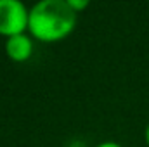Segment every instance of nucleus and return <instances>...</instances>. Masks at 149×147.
I'll return each mask as SVG.
<instances>
[{
  "label": "nucleus",
  "instance_id": "nucleus-6",
  "mask_svg": "<svg viewBox=\"0 0 149 147\" xmlns=\"http://www.w3.org/2000/svg\"><path fill=\"white\" fill-rule=\"evenodd\" d=\"M146 142H148V146H149V125L146 126Z\"/></svg>",
  "mask_w": 149,
  "mask_h": 147
},
{
  "label": "nucleus",
  "instance_id": "nucleus-2",
  "mask_svg": "<svg viewBox=\"0 0 149 147\" xmlns=\"http://www.w3.org/2000/svg\"><path fill=\"white\" fill-rule=\"evenodd\" d=\"M30 26V10L19 0H0V35H21Z\"/></svg>",
  "mask_w": 149,
  "mask_h": 147
},
{
  "label": "nucleus",
  "instance_id": "nucleus-4",
  "mask_svg": "<svg viewBox=\"0 0 149 147\" xmlns=\"http://www.w3.org/2000/svg\"><path fill=\"white\" fill-rule=\"evenodd\" d=\"M68 3H70V7L73 9L76 14H78L80 10H83L85 7H88V2H87V0H68Z\"/></svg>",
  "mask_w": 149,
  "mask_h": 147
},
{
  "label": "nucleus",
  "instance_id": "nucleus-5",
  "mask_svg": "<svg viewBox=\"0 0 149 147\" xmlns=\"http://www.w3.org/2000/svg\"><path fill=\"white\" fill-rule=\"evenodd\" d=\"M97 147H121V146H120V144H116V142L108 140V142H102V144H99Z\"/></svg>",
  "mask_w": 149,
  "mask_h": 147
},
{
  "label": "nucleus",
  "instance_id": "nucleus-3",
  "mask_svg": "<svg viewBox=\"0 0 149 147\" xmlns=\"http://www.w3.org/2000/svg\"><path fill=\"white\" fill-rule=\"evenodd\" d=\"M5 52H7V55L12 61L24 62L33 54V40H31V37H28L26 33L9 37L7 42H5Z\"/></svg>",
  "mask_w": 149,
  "mask_h": 147
},
{
  "label": "nucleus",
  "instance_id": "nucleus-1",
  "mask_svg": "<svg viewBox=\"0 0 149 147\" xmlns=\"http://www.w3.org/2000/svg\"><path fill=\"white\" fill-rule=\"evenodd\" d=\"M76 16L68 0H40L30 9L28 31L40 42H59L74 30Z\"/></svg>",
  "mask_w": 149,
  "mask_h": 147
}]
</instances>
